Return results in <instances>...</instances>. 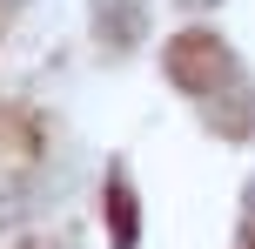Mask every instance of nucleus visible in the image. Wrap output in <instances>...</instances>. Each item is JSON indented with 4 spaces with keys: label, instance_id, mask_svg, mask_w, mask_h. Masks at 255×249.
Instances as JSON below:
<instances>
[{
    "label": "nucleus",
    "instance_id": "obj_5",
    "mask_svg": "<svg viewBox=\"0 0 255 249\" xmlns=\"http://www.w3.org/2000/svg\"><path fill=\"white\" fill-rule=\"evenodd\" d=\"M242 249H255V189H249V202H242Z\"/></svg>",
    "mask_w": 255,
    "mask_h": 249
},
{
    "label": "nucleus",
    "instance_id": "obj_2",
    "mask_svg": "<svg viewBox=\"0 0 255 249\" xmlns=\"http://www.w3.org/2000/svg\"><path fill=\"white\" fill-rule=\"evenodd\" d=\"M40 162H47V121L34 108L0 101V196H13Z\"/></svg>",
    "mask_w": 255,
    "mask_h": 249
},
{
    "label": "nucleus",
    "instance_id": "obj_1",
    "mask_svg": "<svg viewBox=\"0 0 255 249\" xmlns=\"http://www.w3.org/2000/svg\"><path fill=\"white\" fill-rule=\"evenodd\" d=\"M161 61H168V81L202 108V121L222 142H255V81L242 74L235 47L215 27H181Z\"/></svg>",
    "mask_w": 255,
    "mask_h": 249
},
{
    "label": "nucleus",
    "instance_id": "obj_3",
    "mask_svg": "<svg viewBox=\"0 0 255 249\" xmlns=\"http://www.w3.org/2000/svg\"><path fill=\"white\" fill-rule=\"evenodd\" d=\"M88 20H94V34H101V47L121 54V47H134V34L148 27V7H141V0H94Z\"/></svg>",
    "mask_w": 255,
    "mask_h": 249
},
{
    "label": "nucleus",
    "instance_id": "obj_7",
    "mask_svg": "<svg viewBox=\"0 0 255 249\" xmlns=\"http://www.w3.org/2000/svg\"><path fill=\"white\" fill-rule=\"evenodd\" d=\"M181 7H208V0H181Z\"/></svg>",
    "mask_w": 255,
    "mask_h": 249
},
{
    "label": "nucleus",
    "instance_id": "obj_4",
    "mask_svg": "<svg viewBox=\"0 0 255 249\" xmlns=\"http://www.w3.org/2000/svg\"><path fill=\"white\" fill-rule=\"evenodd\" d=\"M108 229H115V249H134V189L121 169H108Z\"/></svg>",
    "mask_w": 255,
    "mask_h": 249
},
{
    "label": "nucleus",
    "instance_id": "obj_6",
    "mask_svg": "<svg viewBox=\"0 0 255 249\" xmlns=\"http://www.w3.org/2000/svg\"><path fill=\"white\" fill-rule=\"evenodd\" d=\"M20 249H67L61 236H40V243H20Z\"/></svg>",
    "mask_w": 255,
    "mask_h": 249
}]
</instances>
